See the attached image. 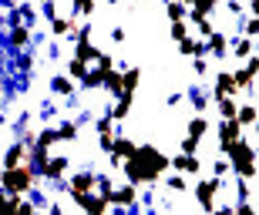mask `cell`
<instances>
[{
	"label": "cell",
	"instance_id": "31",
	"mask_svg": "<svg viewBox=\"0 0 259 215\" xmlns=\"http://www.w3.org/2000/svg\"><path fill=\"white\" fill-rule=\"evenodd\" d=\"M165 14H168V20L175 24V20H185V17H189V7H185L182 0H172V4L165 7Z\"/></svg>",
	"mask_w": 259,
	"mask_h": 215
},
{
	"label": "cell",
	"instance_id": "20",
	"mask_svg": "<svg viewBox=\"0 0 259 215\" xmlns=\"http://www.w3.org/2000/svg\"><path fill=\"white\" fill-rule=\"evenodd\" d=\"M215 111H219L222 121H232V118L239 115V101H236V98H219V101H215Z\"/></svg>",
	"mask_w": 259,
	"mask_h": 215
},
{
	"label": "cell",
	"instance_id": "11",
	"mask_svg": "<svg viewBox=\"0 0 259 215\" xmlns=\"http://www.w3.org/2000/svg\"><path fill=\"white\" fill-rule=\"evenodd\" d=\"M67 168H71V158H67V155H58V158H51L48 165H44L40 178H48V182H61V178L67 175Z\"/></svg>",
	"mask_w": 259,
	"mask_h": 215
},
{
	"label": "cell",
	"instance_id": "40",
	"mask_svg": "<svg viewBox=\"0 0 259 215\" xmlns=\"http://www.w3.org/2000/svg\"><path fill=\"white\" fill-rule=\"evenodd\" d=\"M232 215H259V212L249 205V202H236V205H232Z\"/></svg>",
	"mask_w": 259,
	"mask_h": 215
},
{
	"label": "cell",
	"instance_id": "44",
	"mask_svg": "<svg viewBox=\"0 0 259 215\" xmlns=\"http://www.w3.org/2000/svg\"><path fill=\"white\" fill-rule=\"evenodd\" d=\"M125 37H128L125 27H115V30H111V40H115V44H125Z\"/></svg>",
	"mask_w": 259,
	"mask_h": 215
},
{
	"label": "cell",
	"instance_id": "9",
	"mask_svg": "<svg viewBox=\"0 0 259 215\" xmlns=\"http://www.w3.org/2000/svg\"><path fill=\"white\" fill-rule=\"evenodd\" d=\"M172 172H179V175H199L202 172L199 155H185V151H179V155L172 158Z\"/></svg>",
	"mask_w": 259,
	"mask_h": 215
},
{
	"label": "cell",
	"instance_id": "38",
	"mask_svg": "<svg viewBox=\"0 0 259 215\" xmlns=\"http://www.w3.org/2000/svg\"><path fill=\"white\" fill-rule=\"evenodd\" d=\"M95 64H98V68H101V71H111V68H115V54H105V50H101V54H98V61H95Z\"/></svg>",
	"mask_w": 259,
	"mask_h": 215
},
{
	"label": "cell",
	"instance_id": "4",
	"mask_svg": "<svg viewBox=\"0 0 259 215\" xmlns=\"http://www.w3.org/2000/svg\"><path fill=\"white\" fill-rule=\"evenodd\" d=\"M219 188H222V178H202L199 185H195V198H199V208L205 215L215 212V195H219Z\"/></svg>",
	"mask_w": 259,
	"mask_h": 215
},
{
	"label": "cell",
	"instance_id": "48",
	"mask_svg": "<svg viewBox=\"0 0 259 215\" xmlns=\"http://www.w3.org/2000/svg\"><path fill=\"white\" fill-rule=\"evenodd\" d=\"M0 125H7V115H0Z\"/></svg>",
	"mask_w": 259,
	"mask_h": 215
},
{
	"label": "cell",
	"instance_id": "21",
	"mask_svg": "<svg viewBox=\"0 0 259 215\" xmlns=\"http://www.w3.org/2000/svg\"><path fill=\"white\" fill-rule=\"evenodd\" d=\"M138 81H142V68L132 64L128 71H121V84H125V94H135L138 91Z\"/></svg>",
	"mask_w": 259,
	"mask_h": 215
},
{
	"label": "cell",
	"instance_id": "26",
	"mask_svg": "<svg viewBox=\"0 0 259 215\" xmlns=\"http://www.w3.org/2000/svg\"><path fill=\"white\" fill-rule=\"evenodd\" d=\"M67 78L81 84V81L88 78V64H84V61H77V58H71V61H67Z\"/></svg>",
	"mask_w": 259,
	"mask_h": 215
},
{
	"label": "cell",
	"instance_id": "23",
	"mask_svg": "<svg viewBox=\"0 0 259 215\" xmlns=\"http://www.w3.org/2000/svg\"><path fill=\"white\" fill-rule=\"evenodd\" d=\"M236 121H239L242 128H252L259 121V107L256 104H239V115H236Z\"/></svg>",
	"mask_w": 259,
	"mask_h": 215
},
{
	"label": "cell",
	"instance_id": "34",
	"mask_svg": "<svg viewBox=\"0 0 259 215\" xmlns=\"http://www.w3.org/2000/svg\"><path fill=\"white\" fill-rule=\"evenodd\" d=\"M179 151H185V155H195V151H199V138L185 135L182 141H179Z\"/></svg>",
	"mask_w": 259,
	"mask_h": 215
},
{
	"label": "cell",
	"instance_id": "30",
	"mask_svg": "<svg viewBox=\"0 0 259 215\" xmlns=\"http://www.w3.org/2000/svg\"><path fill=\"white\" fill-rule=\"evenodd\" d=\"M58 141H61V135H58V128H51V125L37 135V145H40V148H54Z\"/></svg>",
	"mask_w": 259,
	"mask_h": 215
},
{
	"label": "cell",
	"instance_id": "46",
	"mask_svg": "<svg viewBox=\"0 0 259 215\" xmlns=\"http://www.w3.org/2000/svg\"><path fill=\"white\" fill-rule=\"evenodd\" d=\"M249 10H252V17H259V0H249Z\"/></svg>",
	"mask_w": 259,
	"mask_h": 215
},
{
	"label": "cell",
	"instance_id": "35",
	"mask_svg": "<svg viewBox=\"0 0 259 215\" xmlns=\"http://www.w3.org/2000/svg\"><path fill=\"white\" fill-rule=\"evenodd\" d=\"M229 172H232V165H229V158H226V155H222L219 162L212 165V175H215V178H226V175H229Z\"/></svg>",
	"mask_w": 259,
	"mask_h": 215
},
{
	"label": "cell",
	"instance_id": "22",
	"mask_svg": "<svg viewBox=\"0 0 259 215\" xmlns=\"http://www.w3.org/2000/svg\"><path fill=\"white\" fill-rule=\"evenodd\" d=\"M98 54H101V50H98L91 40H77V47H74V58H77V61L91 64V61H98Z\"/></svg>",
	"mask_w": 259,
	"mask_h": 215
},
{
	"label": "cell",
	"instance_id": "16",
	"mask_svg": "<svg viewBox=\"0 0 259 215\" xmlns=\"http://www.w3.org/2000/svg\"><path fill=\"white\" fill-rule=\"evenodd\" d=\"M51 91L61 94V98H71V94L77 91V81H71L67 74H58V78H51Z\"/></svg>",
	"mask_w": 259,
	"mask_h": 215
},
{
	"label": "cell",
	"instance_id": "3",
	"mask_svg": "<svg viewBox=\"0 0 259 215\" xmlns=\"http://www.w3.org/2000/svg\"><path fill=\"white\" fill-rule=\"evenodd\" d=\"M226 158H229V165H232V175L246 178V182H249V178L259 172V168H256V151H252V145L246 141V138H239Z\"/></svg>",
	"mask_w": 259,
	"mask_h": 215
},
{
	"label": "cell",
	"instance_id": "2",
	"mask_svg": "<svg viewBox=\"0 0 259 215\" xmlns=\"http://www.w3.org/2000/svg\"><path fill=\"white\" fill-rule=\"evenodd\" d=\"M37 185V172L24 162L17 168H4V178H0V188L7 192V195H27L30 188Z\"/></svg>",
	"mask_w": 259,
	"mask_h": 215
},
{
	"label": "cell",
	"instance_id": "7",
	"mask_svg": "<svg viewBox=\"0 0 259 215\" xmlns=\"http://www.w3.org/2000/svg\"><path fill=\"white\" fill-rule=\"evenodd\" d=\"M185 101L192 104V111L205 115V111H209V104H215V101H212V84H209V88H205V84H199V88H189V91H185Z\"/></svg>",
	"mask_w": 259,
	"mask_h": 215
},
{
	"label": "cell",
	"instance_id": "42",
	"mask_svg": "<svg viewBox=\"0 0 259 215\" xmlns=\"http://www.w3.org/2000/svg\"><path fill=\"white\" fill-rule=\"evenodd\" d=\"M40 10H44V17L54 20L58 17V0H48V4H40Z\"/></svg>",
	"mask_w": 259,
	"mask_h": 215
},
{
	"label": "cell",
	"instance_id": "33",
	"mask_svg": "<svg viewBox=\"0 0 259 215\" xmlns=\"http://www.w3.org/2000/svg\"><path fill=\"white\" fill-rule=\"evenodd\" d=\"M242 37H249V40L259 37V17H249L246 24H242Z\"/></svg>",
	"mask_w": 259,
	"mask_h": 215
},
{
	"label": "cell",
	"instance_id": "51",
	"mask_svg": "<svg viewBox=\"0 0 259 215\" xmlns=\"http://www.w3.org/2000/svg\"><path fill=\"white\" fill-rule=\"evenodd\" d=\"M0 178H4V168H0Z\"/></svg>",
	"mask_w": 259,
	"mask_h": 215
},
{
	"label": "cell",
	"instance_id": "24",
	"mask_svg": "<svg viewBox=\"0 0 259 215\" xmlns=\"http://www.w3.org/2000/svg\"><path fill=\"white\" fill-rule=\"evenodd\" d=\"M232 81H236V88L246 91V94H252V91H256V88H252V74L246 68H236V71H232Z\"/></svg>",
	"mask_w": 259,
	"mask_h": 215
},
{
	"label": "cell",
	"instance_id": "18",
	"mask_svg": "<svg viewBox=\"0 0 259 215\" xmlns=\"http://www.w3.org/2000/svg\"><path fill=\"white\" fill-rule=\"evenodd\" d=\"M30 37H34V34H30V27H24V24L10 27V47H14V50H24L30 44Z\"/></svg>",
	"mask_w": 259,
	"mask_h": 215
},
{
	"label": "cell",
	"instance_id": "17",
	"mask_svg": "<svg viewBox=\"0 0 259 215\" xmlns=\"http://www.w3.org/2000/svg\"><path fill=\"white\" fill-rule=\"evenodd\" d=\"M105 91L111 94V98H121L125 94V84H121V71H105Z\"/></svg>",
	"mask_w": 259,
	"mask_h": 215
},
{
	"label": "cell",
	"instance_id": "39",
	"mask_svg": "<svg viewBox=\"0 0 259 215\" xmlns=\"http://www.w3.org/2000/svg\"><path fill=\"white\" fill-rule=\"evenodd\" d=\"M165 188H172V192H185V178L179 175V172H175V175L168 178V182H165Z\"/></svg>",
	"mask_w": 259,
	"mask_h": 215
},
{
	"label": "cell",
	"instance_id": "13",
	"mask_svg": "<svg viewBox=\"0 0 259 215\" xmlns=\"http://www.w3.org/2000/svg\"><path fill=\"white\" fill-rule=\"evenodd\" d=\"M252 54H256V44H252L249 37H232L229 40V58L246 61V58H252Z\"/></svg>",
	"mask_w": 259,
	"mask_h": 215
},
{
	"label": "cell",
	"instance_id": "47",
	"mask_svg": "<svg viewBox=\"0 0 259 215\" xmlns=\"http://www.w3.org/2000/svg\"><path fill=\"white\" fill-rule=\"evenodd\" d=\"M105 4H108V7H115V4H118V0H105Z\"/></svg>",
	"mask_w": 259,
	"mask_h": 215
},
{
	"label": "cell",
	"instance_id": "14",
	"mask_svg": "<svg viewBox=\"0 0 259 215\" xmlns=\"http://www.w3.org/2000/svg\"><path fill=\"white\" fill-rule=\"evenodd\" d=\"M111 205L135 208V205H138V185H132V182H128L125 188H115V198H111Z\"/></svg>",
	"mask_w": 259,
	"mask_h": 215
},
{
	"label": "cell",
	"instance_id": "19",
	"mask_svg": "<svg viewBox=\"0 0 259 215\" xmlns=\"http://www.w3.org/2000/svg\"><path fill=\"white\" fill-rule=\"evenodd\" d=\"M74 27H77V20H74V17H54L48 30L54 34V37H67V34H71Z\"/></svg>",
	"mask_w": 259,
	"mask_h": 215
},
{
	"label": "cell",
	"instance_id": "5",
	"mask_svg": "<svg viewBox=\"0 0 259 215\" xmlns=\"http://www.w3.org/2000/svg\"><path fill=\"white\" fill-rule=\"evenodd\" d=\"M239 88H236V81H232V71H215V78H212V101L219 98H236Z\"/></svg>",
	"mask_w": 259,
	"mask_h": 215
},
{
	"label": "cell",
	"instance_id": "29",
	"mask_svg": "<svg viewBox=\"0 0 259 215\" xmlns=\"http://www.w3.org/2000/svg\"><path fill=\"white\" fill-rule=\"evenodd\" d=\"M77 131H81V118H77V121H64V125L58 128L61 141H77Z\"/></svg>",
	"mask_w": 259,
	"mask_h": 215
},
{
	"label": "cell",
	"instance_id": "15",
	"mask_svg": "<svg viewBox=\"0 0 259 215\" xmlns=\"http://www.w3.org/2000/svg\"><path fill=\"white\" fill-rule=\"evenodd\" d=\"M132 104H135V94H121V98L115 101V107H108L111 121H125V118L132 115Z\"/></svg>",
	"mask_w": 259,
	"mask_h": 215
},
{
	"label": "cell",
	"instance_id": "8",
	"mask_svg": "<svg viewBox=\"0 0 259 215\" xmlns=\"http://www.w3.org/2000/svg\"><path fill=\"white\" fill-rule=\"evenodd\" d=\"M205 58H215V61H222V58H229V34L226 30H215L209 40H205Z\"/></svg>",
	"mask_w": 259,
	"mask_h": 215
},
{
	"label": "cell",
	"instance_id": "10",
	"mask_svg": "<svg viewBox=\"0 0 259 215\" xmlns=\"http://www.w3.org/2000/svg\"><path fill=\"white\" fill-rule=\"evenodd\" d=\"M98 175L95 172H77L71 182H67V195H81V192H95Z\"/></svg>",
	"mask_w": 259,
	"mask_h": 215
},
{
	"label": "cell",
	"instance_id": "28",
	"mask_svg": "<svg viewBox=\"0 0 259 215\" xmlns=\"http://www.w3.org/2000/svg\"><path fill=\"white\" fill-rule=\"evenodd\" d=\"M81 88L84 91H98V88H105V71L98 68V71H88V78L81 81Z\"/></svg>",
	"mask_w": 259,
	"mask_h": 215
},
{
	"label": "cell",
	"instance_id": "1",
	"mask_svg": "<svg viewBox=\"0 0 259 215\" xmlns=\"http://www.w3.org/2000/svg\"><path fill=\"white\" fill-rule=\"evenodd\" d=\"M172 168V158L162 155L155 145H135L132 158H128L121 172L132 185H158V178Z\"/></svg>",
	"mask_w": 259,
	"mask_h": 215
},
{
	"label": "cell",
	"instance_id": "43",
	"mask_svg": "<svg viewBox=\"0 0 259 215\" xmlns=\"http://www.w3.org/2000/svg\"><path fill=\"white\" fill-rule=\"evenodd\" d=\"M226 14H232V17H242V4H236V0H226Z\"/></svg>",
	"mask_w": 259,
	"mask_h": 215
},
{
	"label": "cell",
	"instance_id": "45",
	"mask_svg": "<svg viewBox=\"0 0 259 215\" xmlns=\"http://www.w3.org/2000/svg\"><path fill=\"white\" fill-rule=\"evenodd\" d=\"M48 215H64V205H61V202H51V205H48Z\"/></svg>",
	"mask_w": 259,
	"mask_h": 215
},
{
	"label": "cell",
	"instance_id": "12",
	"mask_svg": "<svg viewBox=\"0 0 259 215\" xmlns=\"http://www.w3.org/2000/svg\"><path fill=\"white\" fill-rule=\"evenodd\" d=\"M27 158H30V148L24 145V141H14V145L4 151V165L0 168H17V165H24Z\"/></svg>",
	"mask_w": 259,
	"mask_h": 215
},
{
	"label": "cell",
	"instance_id": "50",
	"mask_svg": "<svg viewBox=\"0 0 259 215\" xmlns=\"http://www.w3.org/2000/svg\"><path fill=\"white\" fill-rule=\"evenodd\" d=\"M7 215H17V208H14V212H7Z\"/></svg>",
	"mask_w": 259,
	"mask_h": 215
},
{
	"label": "cell",
	"instance_id": "27",
	"mask_svg": "<svg viewBox=\"0 0 259 215\" xmlns=\"http://www.w3.org/2000/svg\"><path fill=\"white\" fill-rule=\"evenodd\" d=\"M95 192H98L101 198H105L108 205H111V198H115V182H111L108 175H98V185H95Z\"/></svg>",
	"mask_w": 259,
	"mask_h": 215
},
{
	"label": "cell",
	"instance_id": "41",
	"mask_svg": "<svg viewBox=\"0 0 259 215\" xmlns=\"http://www.w3.org/2000/svg\"><path fill=\"white\" fill-rule=\"evenodd\" d=\"M242 68H246V71L252 74V78H256V74H259V54H252V58H246V61H242Z\"/></svg>",
	"mask_w": 259,
	"mask_h": 215
},
{
	"label": "cell",
	"instance_id": "32",
	"mask_svg": "<svg viewBox=\"0 0 259 215\" xmlns=\"http://www.w3.org/2000/svg\"><path fill=\"white\" fill-rule=\"evenodd\" d=\"M168 34H172V40L179 44V40L189 37V24H185V20H175V24H168Z\"/></svg>",
	"mask_w": 259,
	"mask_h": 215
},
{
	"label": "cell",
	"instance_id": "49",
	"mask_svg": "<svg viewBox=\"0 0 259 215\" xmlns=\"http://www.w3.org/2000/svg\"><path fill=\"white\" fill-rule=\"evenodd\" d=\"M252 128H256V135H259V121H256V125H252Z\"/></svg>",
	"mask_w": 259,
	"mask_h": 215
},
{
	"label": "cell",
	"instance_id": "52",
	"mask_svg": "<svg viewBox=\"0 0 259 215\" xmlns=\"http://www.w3.org/2000/svg\"><path fill=\"white\" fill-rule=\"evenodd\" d=\"M165 4H172V0H165Z\"/></svg>",
	"mask_w": 259,
	"mask_h": 215
},
{
	"label": "cell",
	"instance_id": "36",
	"mask_svg": "<svg viewBox=\"0 0 259 215\" xmlns=\"http://www.w3.org/2000/svg\"><path fill=\"white\" fill-rule=\"evenodd\" d=\"M192 71L199 78H209V58H192Z\"/></svg>",
	"mask_w": 259,
	"mask_h": 215
},
{
	"label": "cell",
	"instance_id": "25",
	"mask_svg": "<svg viewBox=\"0 0 259 215\" xmlns=\"http://www.w3.org/2000/svg\"><path fill=\"white\" fill-rule=\"evenodd\" d=\"M205 131H209V121H205V115H195L192 121H189V128H185V135H192V138H205Z\"/></svg>",
	"mask_w": 259,
	"mask_h": 215
},
{
	"label": "cell",
	"instance_id": "37",
	"mask_svg": "<svg viewBox=\"0 0 259 215\" xmlns=\"http://www.w3.org/2000/svg\"><path fill=\"white\" fill-rule=\"evenodd\" d=\"M215 7H219V0H195V10H202L205 17H209V14H215Z\"/></svg>",
	"mask_w": 259,
	"mask_h": 215
},
{
	"label": "cell",
	"instance_id": "6",
	"mask_svg": "<svg viewBox=\"0 0 259 215\" xmlns=\"http://www.w3.org/2000/svg\"><path fill=\"white\" fill-rule=\"evenodd\" d=\"M242 138V125L232 118V121H219V151L222 155H229L232 151V145Z\"/></svg>",
	"mask_w": 259,
	"mask_h": 215
}]
</instances>
